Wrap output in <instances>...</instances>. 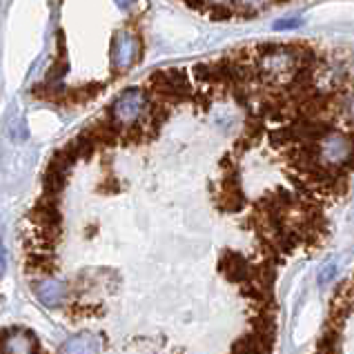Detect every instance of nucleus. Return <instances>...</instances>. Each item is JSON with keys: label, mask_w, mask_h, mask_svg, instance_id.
Masks as SVG:
<instances>
[{"label": "nucleus", "mask_w": 354, "mask_h": 354, "mask_svg": "<svg viewBox=\"0 0 354 354\" xmlns=\"http://www.w3.org/2000/svg\"><path fill=\"white\" fill-rule=\"evenodd\" d=\"M143 92L145 98H154L174 107L178 103L192 100V96H194V83H192L189 72H185V69H158V72H154L145 80Z\"/></svg>", "instance_id": "obj_1"}, {"label": "nucleus", "mask_w": 354, "mask_h": 354, "mask_svg": "<svg viewBox=\"0 0 354 354\" xmlns=\"http://www.w3.org/2000/svg\"><path fill=\"white\" fill-rule=\"evenodd\" d=\"M74 163H76V158L69 154L67 147L56 151V154L52 156V160H49L45 174H43L45 194H49V196H58L60 194V189L65 187L67 176H69V171H72Z\"/></svg>", "instance_id": "obj_2"}, {"label": "nucleus", "mask_w": 354, "mask_h": 354, "mask_svg": "<svg viewBox=\"0 0 354 354\" xmlns=\"http://www.w3.org/2000/svg\"><path fill=\"white\" fill-rule=\"evenodd\" d=\"M27 218H29V223H32L34 227L43 230L45 234L58 239V234H60V221H63V216H60L56 196L43 194V198H40L38 203L34 205V209L29 212Z\"/></svg>", "instance_id": "obj_3"}, {"label": "nucleus", "mask_w": 354, "mask_h": 354, "mask_svg": "<svg viewBox=\"0 0 354 354\" xmlns=\"http://www.w3.org/2000/svg\"><path fill=\"white\" fill-rule=\"evenodd\" d=\"M36 337L29 330L12 328L0 335V354H34Z\"/></svg>", "instance_id": "obj_4"}, {"label": "nucleus", "mask_w": 354, "mask_h": 354, "mask_svg": "<svg viewBox=\"0 0 354 354\" xmlns=\"http://www.w3.org/2000/svg\"><path fill=\"white\" fill-rule=\"evenodd\" d=\"M103 346L105 341L96 332H80V335H74L72 339L65 341L60 354H100Z\"/></svg>", "instance_id": "obj_5"}, {"label": "nucleus", "mask_w": 354, "mask_h": 354, "mask_svg": "<svg viewBox=\"0 0 354 354\" xmlns=\"http://www.w3.org/2000/svg\"><path fill=\"white\" fill-rule=\"evenodd\" d=\"M34 295L43 306L58 308L67 297V288H65V283H60L56 279H43L34 286Z\"/></svg>", "instance_id": "obj_6"}, {"label": "nucleus", "mask_w": 354, "mask_h": 354, "mask_svg": "<svg viewBox=\"0 0 354 354\" xmlns=\"http://www.w3.org/2000/svg\"><path fill=\"white\" fill-rule=\"evenodd\" d=\"M221 272L234 283H245L250 279L252 266L248 263L245 257H241L239 252H225L223 259H221Z\"/></svg>", "instance_id": "obj_7"}, {"label": "nucleus", "mask_w": 354, "mask_h": 354, "mask_svg": "<svg viewBox=\"0 0 354 354\" xmlns=\"http://www.w3.org/2000/svg\"><path fill=\"white\" fill-rule=\"evenodd\" d=\"M332 274H335V266H326V270L319 274V283H328L332 279Z\"/></svg>", "instance_id": "obj_8"}, {"label": "nucleus", "mask_w": 354, "mask_h": 354, "mask_svg": "<svg viewBox=\"0 0 354 354\" xmlns=\"http://www.w3.org/2000/svg\"><path fill=\"white\" fill-rule=\"evenodd\" d=\"M5 268H7V254H5V248H3V243H0V277L5 274Z\"/></svg>", "instance_id": "obj_9"}]
</instances>
